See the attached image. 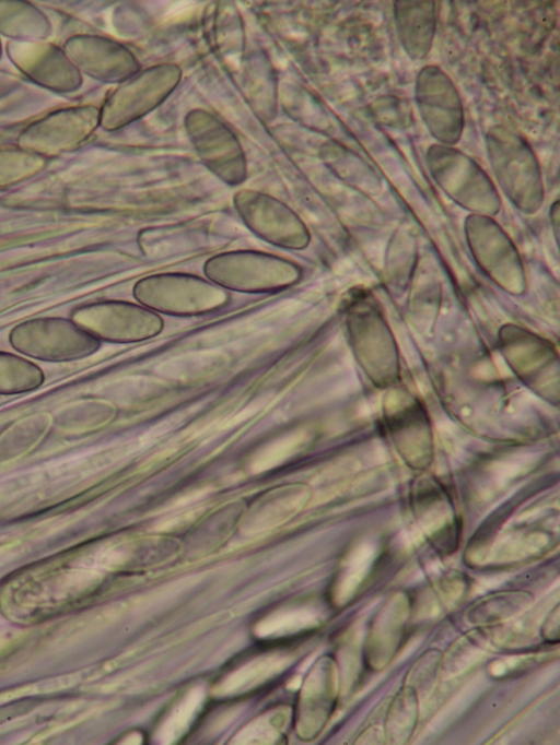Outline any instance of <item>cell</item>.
Masks as SVG:
<instances>
[{"instance_id": "1", "label": "cell", "mask_w": 560, "mask_h": 745, "mask_svg": "<svg viewBox=\"0 0 560 745\" xmlns=\"http://www.w3.org/2000/svg\"><path fill=\"white\" fill-rule=\"evenodd\" d=\"M20 353L49 362L84 357L97 347L96 339L71 318L40 317L16 324L9 334Z\"/></svg>"}, {"instance_id": "2", "label": "cell", "mask_w": 560, "mask_h": 745, "mask_svg": "<svg viewBox=\"0 0 560 745\" xmlns=\"http://www.w3.org/2000/svg\"><path fill=\"white\" fill-rule=\"evenodd\" d=\"M416 96L419 111L434 138L454 144L463 129V108L450 79L440 69L428 66L419 73Z\"/></svg>"}, {"instance_id": "3", "label": "cell", "mask_w": 560, "mask_h": 745, "mask_svg": "<svg viewBox=\"0 0 560 745\" xmlns=\"http://www.w3.org/2000/svg\"><path fill=\"white\" fill-rule=\"evenodd\" d=\"M398 36L412 59H422L430 50L435 31V5L431 1L395 3Z\"/></svg>"}, {"instance_id": "4", "label": "cell", "mask_w": 560, "mask_h": 745, "mask_svg": "<svg viewBox=\"0 0 560 745\" xmlns=\"http://www.w3.org/2000/svg\"><path fill=\"white\" fill-rule=\"evenodd\" d=\"M54 425L52 416L42 412L22 417L0 434V465L14 463L32 452Z\"/></svg>"}, {"instance_id": "5", "label": "cell", "mask_w": 560, "mask_h": 745, "mask_svg": "<svg viewBox=\"0 0 560 745\" xmlns=\"http://www.w3.org/2000/svg\"><path fill=\"white\" fill-rule=\"evenodd\" d=\"M45 376L34 363L7 352H0V393L14 394L37 389Z\"/></svg>"}]
</instances>
